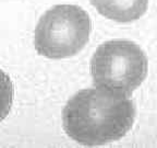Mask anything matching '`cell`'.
Listing matches in <instances>:
<instances>
[{
  "label": "cell",
  "mask_w": 157,
  "mask_h": 148,
  "mask_svg": "<svg viewBox=\"0 0 157 148\" xmlns=\"http://www.w3.org/2000/svg\"><path fill=\"white\" fill-rule=\"evenodd\" d=\"M135 120V105L129 97L105 88L83 89L63 109L62 122L68 136L86 146L120 139Z\"/></svg>",
  "instance_id": "obj_1"
},
{
  "label": "cell",
  "mask_w": 157,
  "mask_h": 148,
  "mask_svg": "<svg viewBox=\"0 0 157 148\" xmlns=\"http://www.w3.org/2000/svg\"><path fill=\"white\" fill-rule=\"evenodd\" d=\"M147 58L134 42L113 39L96 49L91 60L95 87L130 97L147 76Z\"/></svg>",
  "instance_id": "obj_2"
},
{
  "label": "cell",
  "mask_w": 157,
  "mask_h": 148,
  "mask_svg": "<svg viewBox=\"0 0 157 148\" xmlns=\"http://www.w3.org/2000/svg\"><path fill=\"white\" fill-rule=\"evenodd\" d=\"M91 30V19L81 7L55 6L40 18L35 29V48L47 58L74 56L88 42Z\"/></svg>",
  "instance_id": "obj_3"
},
{
  "label": "cell",
  "mask_w": 157,
  "mask_h": 148,
  "mask_svg": "<svg viewBox=\"0 0 157 148\" xmlns=\"http://www.w3.org/2000/svg\"><path fill=\"white\" fill-rule=\"evenodd\" d=\"M98 12L116 22L127 23L140 19L147 10L148 0H90Z\"/></svg>",
  "instance_id": "obj_4"
},
{
  "label": "cell",
  "mask_w": 157,
  "mask_h": 148,
  "mask_svg": "<svg viewBox=\"0 0 157 148\" xmlns=\"http://www.w3.org/2000/svg\"><path fill=\"white\" fill-rule=\"evenodd\" d=\"M14 88L10 77L0 70V122L9 114L13 103Z\"/></svg>",
  "instance_id": "obj_5"
}]
</instances>
